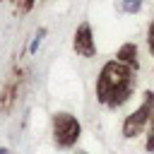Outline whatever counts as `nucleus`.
Here are the masks:
<instances>
[{"mask_svg": "<svg viewBox=\"0 0 154 154\" xmlns=\"http://www.w3.org/2000/svg\"><path fill=\"white\" fill-rule=\"evenodd\" d=\"M43 36H46V29H38L36 36H34V41H31V46H29V53H36V48H38V43H41Z\"/></svg>", "mask_w": 154, "mask_h": 154, "instance_id": "9", "label": "nucleus"}, {"mask_svg": "<svg viewBox=\"0 0 154 154\" xmlns=\"http://www.w3.org/2000/svg\"><path fill=\"white\" fill-rule=\"evenodd\" d=\"M152 118H154V91H144L140 106L130 116H125V120H123V137L132 140V137L142 135L149 128Z\"/></svg>", "mask_w": 154, "mask_h": 154, "instance_id": "3", "label": "nucleus"}, {"mask_svg": "<svg viewBox=\"0 0 154 154\" xmlns=\"http://www.w3.org/2000/svg\"><path fill=\"white\" fill-rule=\"evenodd\" d=\"M142 2L144 0H118V10L123 14H137L142 10Z\"/></svg>", "mask_w": 154, "mask_h": 154, "instance_id": "6", "label": "nucleus"}, {"mask_svg": "<svg viewBox=\"0 0 154 154\" xmlns=\"http://www.w3.org/2000/svg\"><path fill=\"white\" fill-rule=\"evenodd\" d=\"M77 154H87V152H77Z\"/></svg>", "mask_w": 154, "mask_h": 154, "instance_id": "12", "label": "nucleus"}, {"mask_svg": "<svg viewBox=\"0 0 154 154\" xmlns=\"http://www.w3.org/2000/svg\"><path fill=\"white\" fill-rule=\"evenodd\" d=\"M72 48H75V53L82 55V58H94V55H96V38H94V31H91V24H89V22H82V24L75 29Z\"/></svg>", "mask_w": 154, "mask_h": 154, "instance_id": "4", "label": "nucleus"}, {"mask_svg": "<svg viewBox=\"0 0 154 154\" xmlns=\"http://www.w3.org/2000/svg\"><path fill=\"white\" fill-rule=\"evenodd\" d=\"M116 60L123 63V65H128L130 70L137 72V67H140V60H137V46H135L132 41L123 43V46L118 48V53H116Z\"/></svg>", "mask_w": 154, "mask_h": 154, "instance_id": "5", "label": "nucleus"}, {"mask_svg": "<svg viewBox=\"0 0 154 154\" xmlns=\"http://www.w3.org/2000/svg\"><path fill=\"white\" fill-rule=\"evenodd\" d=\"M51 130H53V142L58 149H72L82 137V123L77 120V116H72L67 111L53 113Z\"/></svg>", "mask_w": 154, "mask_h": 154, "instance_id": "2", "label": "nucleus"}, {"mask_svg": "<svg viewBox=\"0 0 154 154\" xmlns=\"http://www.w3.org/2000/svg\"><path fill=\"white\" fill-rule=\"evenodd\" d=\"M12 2H14V10H19L22 14H26V12L34 7V2H36V0H12Z\"/></svg>", "mask_w": 154, "mask_h": 154, "instance_id": "8", "label": "nucleus"}, {"mask_svg": "<svg viewBox=\"0 0 154 154\" xmlns=\"http://www.w3.org/2000/svg\"><path fill=\"white\" fill-rule=\"evenodd\" d=\"M0 154H10V149L7 147H0Z\"/></svg>", "mask_w": 154, "mask_h": 154, "instance_id": "11", "label": "nucleus"}, {"mask_svg": "<svg viewBox=\"0 0 154 154\" xmlns=\"http://www.w3.org/2000/svg\"><path fill=\"white\" fill-rule=\"evenodd\" d=\"M144 149H147L149 154H154V118H152V123H149V128H147V142H144Z\"/></svg>", "mask_w": 154, "mask_h": 154, "instance_id": "7", "label": "nucleus"}, {"mask_svg": "<svg viewBox=\"0 0 154 154\" xmlns=\"http://www.w3.org/2000/svg\"><path fill=\"white\" fill-rule=\"evenodd\" d=\"M147 46H149V51H152V55H154V19H152L149 26H147Z\"/></svg>", "mask_w": 154, "mask_h": 154, "instance_id": "10", "label": "nucleus"}, {"mask_svg": "<svg viewBox=\"0 0 154 154\" xmlns=\"http://www.w3.org/2000/svg\"><path fill=\"white\" fill-rule=\"evenodd\" d=\"M132 91H135V70L118 63L116 58L108 60L96 77V101L116 111L130 101Z\"/></svg>", "mask_w": 154, "mask_h": 154, "instance_id": "1", "label": "nucleus"}]
</instances>
